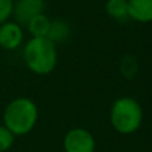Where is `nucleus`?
I'll use <instances>...</instances> for the list:
<instances>
[{"mask_svg":"<svg viewBox=\"0 0 152 152\" xmlns=\"http://www.w3.org/2000/svg\"><path fill=\"white\" fill-rule=\"evenodd\" d=\"M50 24H51V19L43 12L32 18L26 24V27L31 34V38H47Z\"/></svg>","mask_w":152,"mask_h":152,"instance_id":"8","label":"nucleus"},{"mask_svg":"<svg viewBox=\"0 0 152 152\" xmlns=\"http://www.w3.org/2000/svg\"><path fill=\"white\" fill-rule=\"evenodd\" d=\"M45 12V0H14V22L23 27L34 16Z\"/></svg>","mask_w":152,"mask_h":152,"instance_id":"5","label":"nucleus"},{"mask_svg":"<svg viewBox=\"0 0 152 152\" xmlns=\"http://www.w3.org/2000/svg\"><path fill=\"white\" fill-rule=\"evenodd\" d=\"M129 19L137 23L152 22V0H128Z\"/></svg>","mask_w":152,"mask_h":152,"instance_id":"7","label":"nucleus"},{"mask_svg":"<svg viewBox=\"0 0 152 152\" xmlns=\"http://www.w3.org/2000/svg\"><path fill=\"white\" fill-rule=\"evenodd\" d=\"M23 61L34 74L47 75L57 66V46L47 38H31L23 47Z\"/></svg>","mask_w":152,"mask_h":152,"instance_id":"2","label":"nucleus"},{"mask_svg":"<svg viewBox=\"0 0 152 152\" xmlns=\"http://www.w3.org/2000/svg\"><path fill=\"white\" fill-rule=\"evenodd\" d=\"M69 35H70V26L66 20L63 19L51 20L49 34H47V39L51 40L54 45H57V43H61L65 39H67Z\"/></svg>","mask_w":152,"mask_h":152,"instance_id":"10","label":"nucleus"},{"mask_svg":"<svg viewBox=\"0 0 152 152\" xmlns=\"http://www.w3.org/2000/svg\"><path fill=\"white\" fill-rule=\"evenodd\" d=\"M39 117L38 106L31 98H14L3 112V125L14 136H24L35 128Z\"/></svg>","mask_w":152,"mask_h":152,"instance_id":"1","label":"nucleus"},{"mask_svg":"<svg viewBox=\"0 0 152 152\" xmlns=\"http://www.w3.org/2000/svg\"><path fill=\"white\" fill-rule=\"evenodd\" d=\"M15 141V136L4 125H0V152H7Z\"/></svg>","mask_w":152,"mask_h":152,"instance_id":"11","label":"nucleus"},{"mask_svg":"<svg viewBox=\"0 0 152 152\" xmlns=\"http://www.w3.org/2000/svg\"><path fill=\"white\" fill-rule=\"evenodd\" d=\"M105 12L113 20L125 22V20L129 19L128 0H106Z\"/></svg>","mask_w":152,"mask_h":152,"instance_id":"9","label":"nucleus"},{"mask_svg":"<svg viewBox=\"0 0 152 152\" xmlns=\"http://www.w3.org/2000/svg\"><path fill=\"white\" fill-rule=\"evenodd\" d=\"M14 11V0H0V26L8 22Z\"/></svg>","mask_w":152,"mask_h":152,"instance_id":"12","label":"nucleus"},{"mask_svg":"<svg viewBox=\"0 0 152 152\" xmlns=\"http://www.w3.org/2000/svg\"><path fill=\"white\" fill-rule=\"evenodd\" d=\"M24 39L23 27L16 22L8 20L0 26V47L4 50H16Z\"/></svg>","mask_w":152,"mask_h":152,"instance_id":"6","label":"nucleus"},{"mask_svg":"<svg viewBox=\"0 0 152 152\" xmlns=\"http://www.w3.org/2000/svg\"><path fill=\"white\" fill-rule=\"evenodd\" d=\"M65 152H94L96 140L85 128H72L63 137Z\"/></svg>","mask_w":152,"mask_h":152,"instance_id":"4","label":"nucleus"},{"mask_svg":"<svg viewBox=\"0 0 152 152\" xmlns=\"http://www.w3.org/2000/svg\"><path fill=\"white\" fill-rule=\"evenodd\" d=\"M144 113L140 102L132 97H120L112 104L109 121L113 129L121 135L137 132L143 124Z\"/></svg>","mask_w":152,"mask_h":152,"instance_id":"3","label":"nucleus"}]
</instances>
